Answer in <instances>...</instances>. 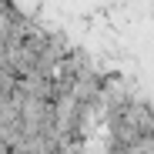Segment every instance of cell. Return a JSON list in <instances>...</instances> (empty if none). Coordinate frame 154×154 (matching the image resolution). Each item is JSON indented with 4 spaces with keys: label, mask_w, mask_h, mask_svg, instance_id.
Segmentation results:
<instances>
[{
    "label": "cell",
    "mask_w": 154,
    "mask_h": 154,
    "mask_svg": "<svg viewBox=\"0 0 154 154\" xmlns=\"http://www.w3.org/2000/svg\"><path fill=\"white\" fill-rule=\"evenodd\" d=\"M0 154H10V151H7V144H4V141H0Z\"/></svg>",
    "instance_id": "2"
},
{
    "label": "cell",
    "mask_w": 154,
    "mask_h": 154,
    "mask_svg": "<svg viewBox=\"0 0 154 154\" xmlns=\"http://www.w3.org/2000/svg\"><path fill=\"white\" fill-rule=\"evenodd\" d=\"M7 7H10V0H0V14H4V10H7Z\"/></svg>",
    "instance_id": "1"
}]
</instances>
